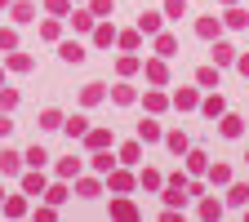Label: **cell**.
Here are the masks:
<instances>
[{
  "instance_id": "obj_25",
  "label": "cell",
  "mask_w": 249,
  "mask_h": 222,
  "mask_svg": "<svg viewBox=\"0 0 249 222\" xmlns=\"http://www.w3.org/2000/svg\"><path fill=\"white\" fill-rule=\"evenodd\" d=\"M67 196H71V187H67V178H58V182H49V187H45V196H40V200L58 209L62 200H67Z\"/></svg>"
},
{
  "instance_id": "obj_28",
  "label": "cell",
  "mask_w": 249,
  "mask_h": 222,
  "mask_svg": "<svg viewBox=\"0 0 249 222\" xmlns=\"http://www.w3.org/2000/svg\"><path fill=\"white\" fill-rule=\"evenodd\" d=\"M205 182H209V187H227V182H231V165H223V160L213 165V160H209V169H205Z\"/></svg>"
},
{
  "instance_id": "obj_15",
  "label": "cell",
  "mask_w": 249,
  "mask_h": 222,
  "mask_svg": "<svg viewBox=\"0 0 249 222\" xmlns=\"http://www.w3.org/2000/svg\"><path fill=\"white\" fill-rule=\"evenodd\" d=\"M134 138H138L142 147H147V142H165V129H160V120H156V116H147V120L138 124V134H134Z\"/></svg>"
},
{
  "instance_id": "obj_35",
  "label": "cell",
  "mask_w": 249,
  "mask_h": 222,
  "mask_svg": "<svg viewBox=\"0 0 249 222\" xmlns=\"http://www.w3.org/2000/svg\"><path fill=\"white\" fill-rule=\"evenodd\" d=\"M62 129H67V138H85L89 134V116H80V111L67 116V120H62Z\"/></svg>"
},
{
  "instance_id": "obj_30",
  "label": "cell",
  "mask_w": 249,
  "mask_h": 222,
  "mask_svg": "<svg viewBox=\"0 0 249 222\" xmlns=\"http://www.w3.org/2000/svg\"><path fill=\"white\" fill-rule=\"evenodd\" d=\"M165 147H169V155H178V160H182L187 147H192V138H187L182 129H169V134H165Z\"/></svg>"
},
{
  "instance_id": "obj_10",
  "label": "cell",
  "mask_w": 249,
  "mask_h": 222,
  "mask_svg": "<svg viewBox=\"0 0 249 222\" xmlns=\"http://www.w3.org/2000/svg\"><path fill=\"white\" fill-rule=\"evenodd\" d=\"M53 173H58V178H67V182H76V178L85 173V155H62V160L53 165Z\"/></svg>"
},
{
  "instance_id": "obj_19",
  "label": "cell",
  "mask_w": 249,
  "mask_h": 222,
  "mask_svg": "<svg viewBox=\"0 0 249 222\" xmlns=\"http://www.w3.org/2000/svg\"><path fill=\"white\" fill-rule=\"evenodd\" d=\"M169 102H174L178 111H196V107H200V85H196V89H178V93H169Z\"/></svg>"
},
{
  "instance_id": "obj_31",
  "label": "cell",
  "mask_w": 249,
  "mask_h": 222,
  "mask_svg": "<svg viewBox=\"0 0 249 222\" xmlns=\"http://www.w3.org/2000/svg\"><path fill=\"white\" fill-rule=\"evenodd\" d=\"M223 27H231V31H249V14H245L240 5H227V14H223Z\"/></svg>"
},
{
  "instance_id": "obj_21",
  "label": "cell",
  "mask_w": 249,
  "mask_h": 222,
  "mask_svg": "<svg viewBox=\"0 0 249 222\" xmlns=\"http://www.w3.org/2000/svg\"><path fill=\"white\" fill-rule=\"evenodd\" d=\"M218 134H223V138H240L245 134V120L236 111H223V116H218Z\"/></svg>"
},
{
  "instance_id": "obj_40",
  "label": "cell",
  "mask_w": 249,
  "mask_h": 222,
  "mask_svg": "<svg viewBox=\"0 0 249 222\" xmlns=\"http://www.w3.org/2000/svg\"><path fill=\"white\" fill-rule=\"evenodd\" d=\"M40 40H49V45L62 40V18H45V22H40Z\"/></svg>"
},
{
  "instance_id": "obj_18",
  "label": "cell",
  "mask_w": 249,
  "mask_h": 222,
  "mask_svg": "<svg viewBox=\"0 0 249 222\" xmlns=\"http://www.w3.org/2000/svg\"><path fill=\"white\" fill-rule=\"evenodd\" d=\"M236 53H240L236 45H227L223 36H218L213 40V67H236Z\"/></svg>"
},
{
  "instance_id": "obj_16",
  "label": "cell",
  "mask_w": 249,
  "mask_h": 222,
  "mask_svg": "<svg viewBox=\"0 0 249 222\" xmlns=\"http://www.w3.org/2000/svg\"><path fill=\"white\" fill-rule=\"evenodd\" d=\"M31 67H36V58H31V53H18V49H9V53H5V71H14V76H27Z\"/></svg>"
},
{
  "instance_id": "obj_49",
  "label": "cell",
  "mask_w": 249,
  "mask_h": 222,
  "mask_svg": "<svg viewBox=\"0 0 249 222\" xmlns=\"http://www.w3.org/2000/svg\"><path fill=\"white\" fill-rule=\"evenodd\" d=\"M14 129H18V124H14V120H9V111H0V138H9V134H14Z\"/></svg>"
},
{
  "instance_id": "obj_17",
  "label": "cell",
  "mask_w": 249,
  "mask_h": 222,
  "mask_svg": "<svg viewBox=\"0 0 249 222\" xmlns=\"http://www.w3.org/2000/svg\"><path fill=\"white\" fill-rule=\"evenodd\" d=\"M138 31H142V36L165 31V14H160V9H142V14H138Z\"/></svg>"
},
{
  "instance_id": "obj_5",
  "label": "cell",
  "mask_w": 249,
  "mask_h": 222,
  "mask_svg": "<svg viewBox=\"0 0 249 222\" xmlns=\"http://www.w3.org/2000/svg\"><path fill=\"white\" fill-rule=\"evenodd\" d=\"M107 98H111L116 107H134V102H138V89L129 85V76H120V80H116V85L107 89Z\"/></svg>"
},
{
  "instance_id": "obj_4",
  "label": "cell",
  "mask_w": 249,
  "mask_h": 222,
  "mask_svg": "<svg viewBox=\"0 0 249 222\" xmlns=\"http://www.w3.org/2000/svg\"><path fill=\"white\" fill-rule=\"evenodd\" d=\"M18 178H22V196H31V200H40V196H45V187H49V178H45L40 169H31V165H27Z\"/></svg>"
},
{
  "instance_id": "obj_29",
  "label": "cell",
  "mask_w": 249,
  "mask_h": 222,
  "mask_svg": "<svg viewBox=\"0 0 249 222\" xmlns=\"http://www.w3.org/2000/svg\"><path fill=\"white\" fill-rule=\"evenodd\" d=\"M111 218H120V222H134V218H138V205H134L129 196H116V200H111Z\"/></svg>"
},
{
  "instance_id": "obj_23",
  "label": "cell",
  "mask_w": 249,
  "mask_h": 222,
  "mask_svg": "<svg viewBox=\"0 0 249 222\" xmlns=\"http://www.w3.org/2000/svg\"><path fill=\"white\" fill-rule=\"evenodd\" d=\"M196 85H200V89H218V85H223V67H213V62L196 67Z\"/></svg>"
},
{
  "instance_id": "obj_36",
  "label": "cell",
  "mask_w": 249,
  "mask_h": 222,
  "mask_svg": "<svg viewBox=\"0 0 249 222\" xmlns=\"http://www.w3.org/2000/svg\"><path fill=\"white\" fill-rule=\"evenodd\" d=\"M62 120H67V116H62L58 107H45V111H40V129H45V134H58Z\"/></svg>"
},
{
  "instance_id": "obj_51",
  "label": "cell",
  "mask_w": 249,
  "mask_h": 222,
  "mask_svg": "<svg viewBox=\"0 0 249 222\" xmlns=\"http://www.w3.org/2000/svg\"><path fill=\"white\" fill-rule=\"evenodd\" d=\"M36 218H40V222H53L58 213H53V205H40V209H36Z\"/></svg>"
},
{
  "instance_id": "obj_11",
  "label": "cell",
  "mask_w": 249,
  "mask_h": 222,
  "mask_svg": "<svg viewBox=\"0 0 249 222\" xmlns=\"http://www.w3.org/2000/svg\"><path fill=\"white\" fill-rule=\"evenodd\" d=\"M196 111H200L205 120H218V116L227 111V98H223V93H213V89H209L205 98H200V107H196Z\"/></svg>"
},
{
  "instance_id": "obj_1",
  "label": "cell",
  "mask_w": 249,
  "mask_h": 222,
  "mask_svg": "<svg viewBox=\"0 0 249 222\" xmlns=\"http://www.w3.org/2000/svg\"><path fill=\"white\" fill-rule=\"evenodd\" d=\"M103 182H107V191H111V196H129L134 187H138V173H134L129 165H116V169H111Z\"/></svg>"
},
{
  "instance_id": "obj_32",
  "label": "cell",
  "mask_w": 249,
  "mask_h": 222,
  "mask_svg": "<svg viewBox=\"0 0 249 222\" xmlns=\"http://www.w3.org/2000/svg\"><path fill=\"white\" fill-rule=\"evenodd\" d=\"M227 205L231 209H245L249 205V182H227Z\"/></svg>"
},
{
  "instance_id": "obj_20",
  "label": "cell",
  "mask_w": 249,
  "mask_h": 222,
  "mask_svg": "<svg viewBox=\"0 0 249 222\" xmlns=\"http://www.w3.org/2000/svg\"><path fill=\"white\" fill-rule=\"evenodd\" d=\"M182 160H187V173H192V178H205V169H209V155H205L200 147H187V155H182Z\"/></svg>"
},
{
  "instance_id": "obj_14",
  "label": "cell",
  "mask_w": 249,
  "mask_h": 222,
  "mask_svg": "<svg viewBox=\"0 0 249 222\" xmlns=\"http://www.w3.org/2000/svg\"><path fill=\"white\" fill-rule=\"evenodd\" d=\"M196 36H200V40H218V36H223V18L200 14V18H196Z\"/></svg>"
},
{
  "instance_id": "obj_12",
  "label": "cell",
  "mask_w": 249,
  "mask_h": 222,
  "mask_svg": "<svg viewBox=\"0 0 249 222\" xmlns=\"http://www.w3.org/2000/svg\"><path fill=\"white\" fill-rule=\"evenodd\" d=\"M89 36H93V45H98V49H111V45H116V27H111V18H98Z\"/></svg>"
},
{
  "instance_id": "obj_26",
  "label": "cell",
  "mask_w": 249,
  "mask_h": 222,
  "mask_svg": "<svg viewBox=\"0 0 249 222\" xmlns=\"http://www.w3.org/2000/svg\"><path fill=\"white\" fill-rule=\"evenodd\" d=\"M27 209H31V196H5V205H0L5 218H27Z\"/></svg>"
},
{
  "instance_id": "obj_2",
  "label": "cell",
  "mask_w": 249,
  "mask_h": 222,
  "mask_svg": "<svg viewBox=\"0 0 249 222\" xmlns=\"http://www.w3.org/2000/svg\"><path fill=\"white\" fill-rule=\"evenodd\" d=\"M142 80L147 85H169V58H142Z\"/></svg>"
},
{
  "instance_id": "obj_3",
  "label": "cell",
  "mask_w": 249,
  "mask_h": 222,
  "mask_svg": "<svg viewBox=\"0 0 249 222\" xmlns=\"http://www.w3.org/2000/svg\"><path fill=\"white\" fill-rule=\"evenodd\" d=\"M85 165H89V173H98V178H107L120 160H116V155H111V147H103V151H89L85 155Z\"/></svg>"
},
{
  "instance_id": "obj_54",
  "label": "cell",
  "mask_w": 249,
  "mask_h": 222,
  "mask_svg": "<svg viewBox=\"0 0 249 222\" xmlns=\"http://www.w3.org/2000/svg\"><path fill=\"white\" fill-rule=\"evenodd\" d=\"M0 205H5V187H0Z\"/></svg>"
},
{
  "instance_id": "obj_55",
  "label": "cell",
  "mask_w": 249,
  "mask_h": 222,
  "mask_svg": "<svg viewBox=\"0 0 249 222\" xmlns=\"http://www.w3.org/2000/svg\"><path fill=\"white\" fill-rule=\"evenodd\" d=\"M0 85H5V67H0Z\"/></svg>"
},
{
  "instance_id": "obj_33",
  "label": "cell",
  "mask_w": 249,
  "mask_h": 222,
  "mask_svg": "<svg viewBox=\"0 0 249 222\" xmlns=\"http://www.w3.org/2000/svg\"><path fill=\"white\" fill-rule=\"evenodd\" d=\"M22 165H31V169H45V165H49V151H45L40 142H31V147L22 151Z\"/></svg>"
},
{
  "instance_id": "obj_52",
  "label": "cell",
  "mask_w": 249,
  "mask_h": 222,
  "mask_svg": "<svg viewBox=\"0 0 249 222\" xmlns=\"http://www.w3.org/2000/svg\"><path fill=\"white\" fill-rule=\"evenodd\" d=\"M218 5H223V9H227V5H240V0H218Z\"/></svg>"
},
{
  "instance_id": "obj_48",
  "label": "cell",
  "mask_w": 249,
  "mask_h": 222,
  "mask_svg": "<svg viewBox=\"0 0 249 222\" xmlns=\"http://www.w3.org/2000/svg\"><path fill=\"white\" fill-rule=\"evenodd\" d=\"M205 196V178H196V182H187V200H200Z\"/></svg>"
},
{
  "instance_id": "obj_45",
  "label": "cell",
  "mask_w": 249,
  "mask_h": 222,
  "mask_svg": "<svg viewBox=\"0 0 249 222\" xmlns=\"http://www.w3.org/2000/svg\"><path fill=\"white\" fill-rule=\"evenodd\" d=\"M160 14H165V18H174V22H178V18H182V14H187V0H165V5H160Z\"/></svg>"
},
{
  "instance_id": "obj_47",
  "label": "cell",
  "mask_w": 249,
  "mask_h": 222,
  "mask_svg": "<svg viewBox=\"0 0 249 222\" xmlns=\"http://www.w3.org/2000/svg\"><path fill=\"white\" fill-rule=\"evenodd\" d=\"M45 14H53V18H67V14H71V0H45Z\"/></svg>"
},
{
  "instance_id": "obj_56",
  "label": "cell",
  "mask_w": 249,
  "mask_h": 222,
  "mask_svg": "<svg viewBox=\"0 0 249 222\" xmlns=\"http://www.w3.org/2000/svg\"><path fill=\"white\" fill-rule=\"evenodd\" d=\"M245 160H249V151H245Z\"/></svg>"
},
{
  "instance_id": "obj_13",
  "label": "cell",
  "mask_w": 249,
  "mask_h": 222,
  "mask_svg": "<svg viewBox=\"0 0 249 222\" xmlns=\"http://www.w3.org/2000/svg\"><path fill=\"white\" fill-rule=\"evenodd\" d=\"M116 160H120V165H129V169H138V165H142V142H138V138H129V142H120V151H116Z\"/></svg>"
},
{
  "instance_id": "obj_9",
  "label": "cell",
  "mask_w": 249,
  "mask_h": 222,
  "mask_svg": "<svg viewBox=\"0 0 249 222\" xmlns=\"http://www.w3.org/2000/svg\"><path fill=\"white\" fill-rule=\"evenodd\" d=\"M9 18H14V27H31V22H36V0H14Z\"/></svg>"
},
{
  "instance_id": "obj_44",
  "label": "cell",
  "mask_w": 249,
  "mask_h": 222,
  "mask_svg": "<svg viewBox=\"0 0 249 222\" xmlns=\"http://www.w3.org/2000/svg\"><path fill=\"white\" fill-rule=\"evenodd\" d=\"M18 49V27H0V53Z\"/></svg>"
},
{
  "instance_id": "obj_38",
  "label": "cell",
  "mask_w": 249,
  "mask_h": 222,
  "mask_svg": "<svg viewBox=\"0 0 249 222\" xmlns=\"http://www.w3.org/2000/svg\"><path fill=\"white\" fill-rule=\"evenodd\" d=\"M67 22H71L76 31H93V22H98V18H93V14H89V5H85V9H71V14H67Z\"/></svg>"
},
{
  "instance_id": "obj_27",
  "label": "cell",
  "mask_w": 249,
  "mask_h": 222,
  "mask_svg": "<svg viewBox=\"0 0 249 222\" xmlns=\"http://www.w3.org/2000/svg\"><path fill=\"white\" fill-rule=\"evenodd\" d=\"M156 53H160V58H178V36H174V31H156Z\"/></svg>"
},
{
  "instance_id": "obj_46",
  "label": "cell",
  "mask_w": 249,
  "mask_h": 222,
  "mask_svg": "<svg viewBox=\"0 0 249 222\" xmlns=\"http://www.w3.org/2000/svg\"><path fill=\"white\" fill-rule=\"evenodd\" d=\"M18 98H22L18 89H5V85H0V111H14V107H18Z\"/></svg>"
},
{
  "instance_id": "obj_42",
  "label": "cell",
  "mask_w": 249,
  "mask_h": 222,
  "mask_svg": "<svg viewBox=\"0 0 249 222\" xmlns=\"http://www.w3.org/2000/svg\"><path fill=\"white\" fill-rule=\"evenodd\" d=\"M223 209H227L223 200H200V209H196V213H200L205 222H218V218H223Z\"/></svg>"
},
{
  "instance_id": "obj_50",
  "label": "cell",
  "mask_w": 249,
  "mask_h": 222,
  "mask_svg": "<svg viewBox=\"0 0 249 222\" xmlns=\"http://www.w3.org/2000/svg\"><path fill=\"white\" fill-rule=\"evenodd\" d=\"M236 71H240V76L249 80V53H236Z\"/></svg>"
},
{
  "instance_id": "obj_37",
  "label": "cell",
  "mask_w": 249,
  "mask_h": 222,
  "mask_svg": "<svg viewBox=\"0 0 249 222\" xmlns=\"http://www.w3.org/2000/svg\"><path fill=\"white\" fill-rule=\"evenodd\" d=\"M116 71H120V76H138V71H142V58H138V53H120V58H116Z\"/></svg>"
},
{
  "instance_id": "obj_22",
  "label": "cell",
  "mask_w": 249,
  "mask_h": 222,
  "mask_svg": "<svg viewBox=\"0 0 249 222\" xmlns=\"http://www.w3.org/2000/svg\"><path fill=\"white\" fill-rule=\"evenodd\" d=\"M58 58L71 62V67H80V62H85V45L80 40H58Z\"/></svg>"
},
{
  "instance_id": "obj_24",
  "label": "cell",
  "mask_w": 249,
  "mask_h": 222,
  "mask_svg": "<svg viewBox=\"0 0 249 222\" xmlns=\"http://www.w3.org/2000/svg\"><path fill=\"white\" fill-rule=\"evenodd\" d=\"M103 98H107V85H98V80L80 85V107H98Z\"/></svg>"
},
{
  "instance_id": "obj_53",
  "label": "cell",
  "mask_w": 249,
  "mask_h": 222,
  "mask_svg": "<svg viewBox=\"0 0 249 222\" xmlns=\"http://www.w3.org/2000/svg\"><path fill=\"white\" fill-rule=\"evenodd\" d=\"M9 5H14V0H0V9H9Z\"/></svg>"
},
{
  "instance_id": "obj_8",
  "label": "cell",
  "mask_w": 249,
  "mask_h": 222,
  "mask_svg": "<svg viewBox=\"0 0 249 222\" xmlns=\"http://www.w3.org/2000/svg\"><path fill=\"white\" fill-rule=\"evenodd\" d=\"M103 191H107V182H103L98 173H89V178L80 173V178H76V196H80V200H98Z\"/></svg>"
},
{
  "instance_id": "obj_43",
  "label": "cell",
  "mask_w": 249,
  "mask_h": 222,
  "mask_svg": "<svg viewBox=\"0 0 249 222\" xmlns=\"http://www.w3.org/2000/svg\"><path fill=\"white\" fill-rule=\"evenodd\" d=\"M89 14L93 18H111L116 14V0H89Z\"/></svg>"
},
{
  "instance_id": "obj_7",
  "label": "cell",
  "mask_w": 249,
  "mask_h": 222,
  "mask_svg": "<svg viewBox=\"0 0 249 222\" xmlns=\"http://www.w3.org/2000/svg\"><path fill=\"white\" fill-rule=\"evenodd\" d=\"M142 107H147V116H160L165 107H174V102H169V93H165V85L142 89Z\"/></svg>"
},
{
  "instance_id": "obj_41",
  "label": "cell",
  "mask_w": 249,
  "mask_h": 222,
  "mask_svg": "<svg viewBox=\"0 0 249 222\" xmlns=\"http://www.w3.org/2000/svg\"><path fill=\"white\" fill-rule=\"evenodd\" d=\"M116 45H120L124 53H134V49L142 45V31H138V27H134V31H116Z\"/></svg>"
},
{
  "instance_id": "obj_34",
  "label": "cell",
  "mask_w": 249,
  "mask_h": 222,
  "mask_svg": "<svg viewBox=\"0 0 249 222\" xmlns=\"http://www.w3.org/2000/svg\"><path fill=\"white\" fill-rule=\"evenodd\" d=\"M0 173H5V178H14V173H22V155L5 147V151H0Z\"/></svg>"
},
{
  "instance_id": "obj_6",
  "label": "cell",
  "mask_w": 249,
  "mask_h": 222,
  "mask_svg": "<svg viewBox=\"0 0 249 222\" xmlns=\"http://www.w3.org/2000/svg\"><path fill=\"white\" fill-rule=\"evenodd\" d=\"M80 142H85V151H103V147H116V134L103 129V124H89V134Z\"/></svg>"
},
{
  "instance_id": "obj_39",
  "label": "cell",
  "mask_w": 249,
  "mask_h": 222,
  "mask_svg": "<svg viewBox=\"0 0 249 222\" xmlns=\"http://www.w3.org/2000/svg\"><path fill=\"white\" fill-rule=\"evenodd\" d=\"M138 187H142V191H160V187H165V173L160 169H142L138 173Z\"/></svg>"
}]
</instances>
